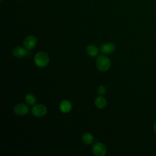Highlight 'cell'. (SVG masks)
Wrapping results in <instances>:
<instances>
[{
	"instance_id": "obj_1",
	"label": "cell",
	"mask_w": 156,
	"mask_h": 156,
	"mask_svg": "<svg viewBox=\"0 0 156 156\" xmlns=\"http://www.w3.org/2000/svg\"><path fill=\"white\" fill-rule=\"evenodd\" d=\"M96 65L99 70L106 71L111 66V61L108 57L104 55H100L96 60Z\"/></svg>"
},
{
	"instance_id": "obj_2",
	"label": "cell",
	"mask_w": 156,
	"mask_h": 156,
	"mask_svg": "<svg viewBox=\"0 0 156 156\" xmlns=\"http://www.w3.org/2000/svg\"><path fill=\"white\" fill-rule=\"evenodd\" d=\"M49 62V57L45 52H38L34 57V62L35 65L39 67L46 66Z\"/></svg>"
},
{
	"instance_id": "obj_3",
	"label": "cell",
	"mask_w": 156,
	"mask_h": 156,
	"mask_svg": "<svg viewBox=\"0 0 156 156\" xmlns=\"http://www.w3.org/2000/svg\"><path fill=\"white\" fill-rule=\"evenodd\" d=\"M32 113L36 117H43L47 113V108L46 106L43 104H37L32 107Z\"/></svg>"
},
{
	"instance_id": "obj_4",
	"label": "cell",
	"mask_w": 156,
	"mask_h": 156,
	"mask_svg": "<svg viewBox=\"0 0 156 156\" xmlns=\"http://www.w3.org/2000/svg\"><path fill=\"white\" fill-rule=\"evenodd\" d=\"M92 151L94 155L96 156H104L107 152V148L103 143L97 142L93 145Z\"/></svg>"
},
{
	"instance_id": "obj_5",
	"label": "cell",
	"mask_w": 156,
	"mask_h": 156,
	"mask_svg": "<svg viewBox=\"0 0 156 156\" xmlns=\"http://www.w3.org/2000/svg\"><path fill=\"white\" fill-rule=\"evenodd\" d=\"M37 43V40L35 36L29 35L24 39L23 44L26 49L31 50L35 47Z\"/></svg>"
},
{
	"instance_id": "obj_6",
	"label": "cell",
	"mask_w": 156,
	"mask_h": 156,
	"mask_svg": "<svg viewBox=\"0 0 156 156\" xmlns=\"http://www.w3.org/2000/svg\"><path fill=\"white\" fill-rule=\"evenodd\" d=\"M29 108L27 105L24 103H20L16 104L14 107V112L18 115H25L28 113Z\"/></svg>"
},
{
	"instance_id": "obj_7",
	"label": "cell",
	"mask_w": 156,
	"mask_h": 156,
	"mask_svg": "<svg viewBox=\"0 0 156 156\" xmlns=\"http://www.w3.org/2000/svg\"><path fill=\"white\" fill-rule=\"evenodd\" d=\"M115 45L112 43H106L101 45V51L102 53L105 55H108L112 54L115 51Z\"/></svg>"
},
{
	"instance_id": "obj_8",
	"label": "cell",
	"mask_w": 156,
	"mask_h": 156,
	"mask_svg": "<svg viewBox=\"0 0 156 156\" xmlns=\"http://www.w3.org/2000/svg\"><path fill=\"white\" fill-rule=\"evenodd\" d=\"M27 50L21 46H16L13 50V54L18 58H22L26 55Z\"/></svg>"
},
{
	"instance_id": "obj_9",
	"label": "cell",
	"mask_w": 156,
	"mask_h": 156,
	"mask_svg": "<svg viewBox=\"0 0 156 156\" xmlns=\"http://www.w3.org/2000/svg\"><path fill=\"white\" fill-rule=\"evenodd\" d=\"M60 110L63 113H68L71 111L72 108V104L71 103L67 100H64L61 102L59 105Z\"/></svg>"
},
{
	"instance_id": "obj_10",
	"label": "cell",
	"mask_w": 156,
	"mask_h": 156,
	"mask_svg": "<svg viewBox=\"0 0 156 156\" xmlns=\"http://www.w3.org/2000/svg\"><path fill=\"white\" fill-rule=\"evenodd\" d=\"M94 103L96 106L100 109H102L105 108L107 105V101L102 96H98L95 99Z\"/></svg>"
},
{
	"instance_id": "obj_11",
	"label": "cell",
	"mask_w": 156,
	"mask_h": 156,
	"mask_svg": "<svg viewBox=\"0 0 156 156\" xmlns=\"http://www.w3.org/2000/svg\"><path fill=\"white\" fill-rule=\"evenodd\" d=\"M87 52L91 57H96L98 55V48L93 45L90 44L87 47Z\"/></svg>"
},
{
	"instance_id": "obj_12",
	"label": "cell",
	"mask_w": 156,
	"mask_h": 156,
	"mask_svg": "<svg viewBox=\"0 0 156 156\" xmlns=\"http://www.w3.org/2000/svg\"><path fill=\"white\" fill-rule=\"evenodd\" d=\"M82 140L86 144H91L94 141V137L91 133L86 132L82 135Z\"/></svg>"
},
{
	"instance_id": "obj_13",
	"label": "cell",
	"mask_w": 156,
	"mask_h": 156,
	"mask_svg": "<svg viewBox=\"0 0 156 156\" xmlns=\"http://www.w3.org/2000/svg\"><path fill=\"white\" fill-rule=\"evenodd\" d=\"M26 102L29 105H34L36 102V98L35 96L31 93H28L25 96Z\"/></svg>"
},
{
	"instance_id": "obj_14",
	"label": "cell",
	"mask_w": 156,
	"mask_h": 156,
	"mask_svg": "<svg viewBox=\"0 0 156 156\" xmlns=\"http://www.w3.org/2000/svg\"><path fill=\"white\" fill-rule=\"evenodd\" d=\"M98 93L101 94V95H103L104 94H105L107 90L105 88V87L104 86H100L98 88Z\"/></svg>"
},
{
	"instance_id": "obj_15",
	"label": "cell",
	"mask_w": 156,
	"mask_h": 156,
	"mask_svg": "<svg viewBox=\"0 0 156 156\" xmlns=\"http://www.w3.org/2000/svg\"><path fill=\"white\" fill-rule=\"evenodd\" d=\"M154 129L155 132L156 133V121L155 122V123H154Z\"/></svg>"
},
{
	"instance_id": "obj_16",
	"label": "cell",
	"mask_w": 156,
	"mask_h": 156,
	"mask_svg": "<svg viewBox=\"0 0 156 156\" xmlns=\"http://www.w3.org/2000/svg\"><path fill=\"white\" fill-rule=\"evenodd\" d=\"M16 1H18V0H16Z\"/></svg>"
}]
</instances>
